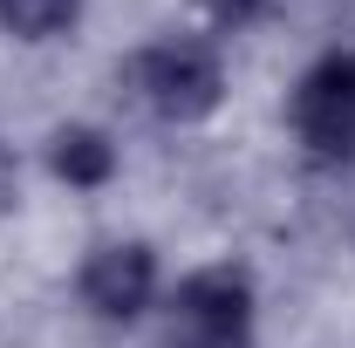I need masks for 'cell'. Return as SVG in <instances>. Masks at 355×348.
Returning a JSON list of instances; mask_svg holds the SVG:
<instances>
[{
  "label": "cell",
  "mask_w": 355,
  "mask_h": 348,
  "mask_svg": "<svg viewBox=\"0 0 355 348\" xmlns=\"http://www.w3.org/2000/svg\"><path fill=\"white\" fill-rule=\"evenodd\" d=\"M157 287H164V273H157V253L144 246V239H110V246H96L76 273V294L96 321H144L150 307H157Z\"/></svg>",
  "instance_id": "obj_4"
},
{
  "label": "cell",
  "mask_w": 355,
  "mask_h": 348,
  "mask_svg": "<svg viewBox=\"0 0 355 348\" xmlns=\"http://www.w3.org/2000/svg\"><path fill=\"white\" fill-rule=\"evenodd\" d=\"M48 171L69 191H103L116 177V137L96 130V123H62L48 137Z\"/></svg>",
  "instance_id": "obj_5"
},
{
  "label": "cell",
  "mask_w": 355,
  "mask_h": 348,
  "mask_svg": "<svg viewBox=\"0 0 355 348\" xmlns=\"http://www.w3.org/2000/svg\"><path fill=\"white\" fill-rule=\"evenodd\" d=\"M253 280L246 266H198L164 307V348H253Z\"/></svg>",
  "instance_id": "obj_2"
},
{
  "label": "cell",
  "mask_w": 355,
  "mask_h": 348,
  "mask_svg": "<svg viewBox=\"0 0 355 348\" xmlns=\"http://www.w3.org/2000/svg\"><path fill=\"white\" fill-rule=\"evenodd\" d=\"M198 7H205L219 28H253V21H260L273 0H198Z\"/></svg>",
  "instance_id": "obj_7"
},
{
  "label": "cell",
  "mask_w": 355,
  "mask_h": 348,
  "mask_svg": "<svg viewBox=\"0 0 355 348\" xmlns=\"http://www.w3.org/2000/svg\"><path fill=\"white\" fill-rule=\"evenodd\" d=\"M123 82L137 89V103L164 123H205L225 103V62L212 42L198 35H164V42L137 48L123 62Z\"/></svg>",
  "instance_id": "obj_1"
},
{
  "label": "cell",
  "mask_w": 355,
  "mask_h": 348,
  "mask_svg": "<svg viewBox=\"0 0 355 348\" xmlns=\"http://www.w3.org/2000/svg\"><path fill=\"white\" fill-rule=\"evenodd\" d=\"M83 0H0V28L21 35V42H48L62 28H76Z\"/></svg>",
  "instance_id": "obj_6"
},
{
  "label": "cell",
  "mask_w": 355,
  "mask_h": 348,
  "mask_svg": "<svg viewBox=\"0 0 355 348\" xmlns=\"http://www.w3.org/2000/svg\"><path fill=\"white\" fill-rule=\"evenodd\" d=\"M287 123L314 164H355V48H328L294 82Z\"/></svg>",
  "instance_id": "obj_3"
}]
</instances>
